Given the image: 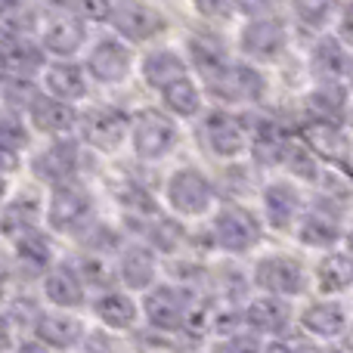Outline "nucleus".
<instances>
[{
  "instance_id": "52",
  "label": "nucleus",
  "mask_w": 353,
  "mask_h": 353,
  "mask_svg": "<svg viewBox=\"0 0 353 353\" xmlns=\"http://www.w3.org/2000/svg\"><path fill=\"white\" fill-rule=\"evenodd\" d=\"M347 124L353 128V99H350V109H347Z\"/></svg>"
},
{
  "instance_id": "41",
  "label": "nucleus",
  "mask_w": 353,
  "mask_h": 353,
  "mask_svg": "<svg viewBox=\"0 0 353 353\" xmlns=\"http://www.w3.org/2000/svg\"><path fill=\"white\" fill-rule=\"evenodd\" d=\"M84 242H87V251H97V254H109V257H115V251L121 248L128 239H124V232L118 230V226H112V223H103V220H93L90 226H87L84 232Z\"/></svg>"
},
{
  "instance_id": "36",
  "label": "nucleus",
  "mask_w": 353,
  "mask_h": 353,
  "mask_svg": "<svg viewBox=\"0 0 353 353\" xmlns=\"http://www.w3.org/2000/svg\"><path fill=\"white\" fill-rule=\"evenodd\" d=\"M350 50L338 41V34H319L310 47L307 65H310L313 78H344L350 68Z\"/></svg>"
},
{
  "instance_id": "24",
  "label": "nucleus",
  "mask_w": 353,
  "mask_h": 353,
  "mask_svg": "<svg viewBox=\"0 0 353 353\" xmlns=\"http://www.w3.org/2000/svg\"><path fill=\"white\" fill-rule=\"evenodd\" d=\"M84 19L72 16V12H59V16L47 19V22L41 25V31H37V41H41V47L47 50V56H56V59H74L78 53H84L87 47V37H90V31H87Z\"/></svg>"
},
{
  "instance_id": "50",
  "label": "nucleus",
  "mask_w": 353,
  "mask_h": 353,
  "mask_svg": "<svg viewBox=\"0 0 353 353\" xmlns=\"http://www.w3.org/2000/svg\"><path fill=\"white\" fill-rule=\"evenodd\" d=\"M6 195H10V171L0 168V205L6 201Z\"/></svg>"
},
{
  "instance_id": "20",
  "label": "nucleus",
  "mask_w": 353,
  "mask_h": 353,
  "mask_svg": "<svg viewBox=\"0 0 353 353\" xmlns=\"http://www.w3.org/2000/svg\"><path fill=\"white\" fill-rule=\"evenodd\" d=\"M294 323L304 335L319 338V341H335L347 332L350 316H347V307L341 304L338 298L332 294H319V298L307 301L298 313H294Z\"/></svg>"
},
{
  "instance_id": "18",
  "label": "nucleus",
  "mask_w": 353,
  "mask_h": 353,
  "mask_svg": "<svg viewBox=\"0 0 353 353\" xmlns=\"http://www.w3.org/2000/svg\"><path fill=\"white\" fill-rule=\"evenodd\" d=\"M294 140V130L285 128L279 118L273 115H261L248 124V159L254 168L261 171H276L282 165L288 143Z\"/></svg>"
},
{
  "instance_id": "40",
  "label": "nucleus",
  "mask_w": 353,
  "mask_h": 353,
  "mask_svg": "<svg viewBox=\"0 0 353 353\" xmlns=\"http://www.w3.org/2000/svg\"><path fill=\"white\" fill-rule=\"evenodd\" d=\"M31 137L34 130L28 128L22 112L0 109V155H22L31 149Z\"/></svg>"
},
{
  "instance_id": "6",
  "label": "nucleus",
  "mask_w": 353,
  "mask_h": 353,
  "mask_svg": "<svg viewBox=\"0 0 353 353\" xmlns=\"http://www.w3.org/2000/svg\"><path fill=\"white\" fill-rule=\"evenodd\" d=\"M248 282L257 292L282 294V298H304L310 292V267L298 254L288 251H270V254L254 257Z\"/></svg>"
},
{
  "instance_id": "26",
  "label": "nucleus",
  "mask_w": 353,
  "mask_h": 353,
  "mask_svg": "<svg viewBox=\"0 0 353 353\" xmlns=\"http://www.w3.org/2000/svg\"><path fill=\"white\" fill-rule=\"evenodd\" d=\"M183 53H186L189 68H192V74L201 81V87L217 81L232 62L230 47H226L217 34H205V31H192Z\"/></svg>"
},
{
  "instance_id": "42",
  "label": "nucleus",
  "mask_w": 353,
  "mask_h": 353,
  "mask_svg": "<svg viewBox=\"0 0 353 353\" xmlns=\"http://www.w3.org/2000/svg\"><path fill=\"white\" fill-rule=\"evenodd\" d=\"M37 93V81L31 78H0V109L25 112L31 97Z\"/></svg>"
},
{
  "instance_id": "49",
  "label": "nucleus",
  "mask_w": 353,
  "mask_h": 353,
  "mask_svg": "<svg viewBox=\"0 0 353 353\" xmlns=\"http://www.w3.org/2000/svg\"><path fill=\"white\" fill-rule=\"evenodd\" d=\"M12 279H16V276H12V263H10V257L0 254V294L10 292Z\"/></svg>"
},
{
  "instance_id": "7",
  "label": "nucleus",
  "mask_w": 353,
  "mask_h": 353,
  "mask_svg": "<svg viewBox=\"0 0 353 353\" xmlns=\"http://www.w3.org/2000/svg\"><path fill=\"white\" fill-rule=\"evenodd\" d=\"M81 168H84V143L78 140V134L47 137V143L28 159L31 180L41 183L43 189L81 176Z\"/></svg>"
},
{
  "instance_id": "8",
  "label": "nucleus",
  "mask_w": 353,
  "mask_h": 353,
  "mask_svg": "<svg viewBox=\"0 0 353 353\" xmlns=\"http://www.w3.org/2000/svg\"><path fill=\"white\" fill-rule=\"evenodd\" d=\"M84 65L87 78L93 84H103V87H118L124 81H130L137 74V53H134V43H128L124 37L118 34H103L97 37L93 43L84 47Z\"/></svg>"
},
{
  "instance_id": "9",
  "label": "nucleus",
  "mask_w": 353,
  "mask_h": 353,
  "mask_svg": "<svg viewBox=\"0 0 353 353\" xmlns=\"http://www.w3.org/2000/svg\"><path fill=\"white\" fill-rule=\"evenodd\" d=\"M288 22L279 12H261L248 16L239 28V56L257 65H273L288 53Z\"/></svg>"
},
{
  "instance_id": "14",
  "label": "nucleus",
  "mask_w": 353,
  "mask_h": 353,
  "mask_svg": "<svg viewBox=\"0 0 353 353\" xmlns=\"http://www.w3.org/2000/svg\"><path fill=\"white\" fill-rule=\"evenodd\" d=\"M261 220L267 230L273 232H294V223L301 220L307 201L304 192H301V183H294L292 176H276V180H267L261 186Z\"/></svg>"
},
{
  "instance_id": "55",
  "label": "nucleus",
  "mask_w": 353,
  "mask_h": 353,
  "mask_svg": "<svg viewBox=\"0 0 353 353\" xmlns=\"http://www.w3.org/2000/svg\"><path fill=\"white\" fill-rule=\"evenodd\" d=\"M152 3H159V0H152Z\"/></svg>"
},
{
  "instance_id": "12",
  "label": "nucleus",
  "mask_w": 353,
  "mask_h": 353,
  "mask_svg": "<svg viewBox=\"0 0 353 353\" xmlns=\"http://www.w3.org/2000/svg\"><path fill=\"white\" fill-rule=\"evenodd\" d=\"M74 134L87 149H97L103 155H115L118 149L128 143L130 134V115L121 105H90V109L78 112V124Z\"/></svg>"
},
{
  "instance_id": "54",
  "label": "nucleus",
  "mask_w": 353,
  "mask_h": 353,
  "mask_svg": "<svg viewBox=\"0 0 353 353\" xmlns=\"http://www.w3.org/2000/svg\"><path fill=\"white\" fill-rule=\"evenodd\" d=\"M0 78H3V72H0Z\"/></svg>"
},
{
  "instance_id": "32",
  "label": "nucleus",
  "mask_w": 353,
  "mask_h": 353,
  "mask_svg": "<svg viewBox=\"0 0 353 353\" xmlns=\"http://www.w3.org/2000/svg\"><path fill=\"white\" fill-rule=\"evenodd\" d=\"M137 72H140L143 84L149 87V90L159 93L161 87H168L171 81L183 78V74H192V68H189V59L183 50L176 47H152L146 50V53L137 59Z\"/></svg>"
},
{
  "instance_id": "3",
  "label": "nucleus",
  "mask_w": 353,
  "mask_h": 353,
  "mask_svg": "<svg viewBox=\"0 0 353 353\" xmlns=\"http://www.w3.org/2000/svg\"><path fill=\"white\" fill-rule=\"evenodd\" d=\"M195 304H199L195 288L174 282V279H168V282L159 279L146 292H140L143 319L149 323V329H159L165 335H183L186 332Z\"/></svg>"
},
{
  "instance_id": "4",
  "label": "nucleus",
  "mask_w": 353,
  "mask_h": 353,
  "mask_svg": "<svg viewBox=\"0 0 353 353\" xmlns=\"http://www.w3.org/2000/svg\"><path fill=\"white\" fill-rule=\"evenodd\" d=\"M180 121L165 109H155V105H146V109L134 112L130 115V152L140 161H165L174 155V149L180 146Z\"/></svg>"
},
{
  "instance_id": "39",
  "label": "nucleus",
  "mask_w": 353,
  "mask_h": 353,
  "mask_svg": "<svg viewBox=\"0 0 353 353\" xmlns=\"http://www.w3.org/2000/svg\"><path fill=\"white\" fill-rule=\"evenodd\" d=\"M41 31V12L28 0L0 6V37H34Z\"/></svg>"
},
{
  "instance_id": "22",
  "label": "nucleus",
  "mask_w": 353,
  "mask_h": 353,
  "mask_svg": "<svg viewBox=\"0 0 353 353\" xmlns=\"http://www.w3.org/2000/svg\"><path fill=\"white\" fill-rule=\"evenodd\" d=\"M90 310L97 316V323L109 332H134L143 319L140 301L134 292H128L124 285H112L105 292H97L90 301Z\"/></svg>"
},
{
  "instance_id": "47",
  "label": "nucleus",
  "mask_w": 353,
  "mask_h": 353,
  "mask_svg": "<svg viewBox=\"0 0 353 353\" xmlns=\"http://www.w3.org/2000/svg\"><path fill=\"white\" fill-rule=\"evenodd\" d=\"M276 3L279 0H232V10L242 19H248V16H261V12H273Z\"/></svg>"
},
{
  "instance_id": "35",
  "label": "nucleus",
  "mask_w": 353,
  "mask_h": 353,
  "mask_svg": "<svg viewBox=\"0 0 353 353\" xmlns=\"http://www.w3.org/2000/svg\"><path fill=\"white\" fill-rule=\"evenodd\" d=\"M109 192L112 199L118 201V208L124 211V217L130 220V226L143 217H152V214L161 211L159 199L152 195V189L146 183L134 180V176H118V180H109Z\"/></svg>"
},
{
  "instance_id": "25",
  "label": "nucleus",
  "mask_w": 353,
  "mask_h": 353,
  "mask_svg": "<svg viewBox=\"0 0 353 353\" xmlns=\"http://www.w3.org/2000/svg\"><path fill=\"white\" fill-rule=\"evenodd\" d=\"M301 140L316 152L319 161L329 165H347L353 159L350 137L344 134V121H325V118H307L301 124Z\"/></svg>"
},
{
  "instance_id": "23",
  "label": "nucleus",
  "mask_w": 353,
  "mask_h": 353,
  "mask_svg": "<svg viewBox=\"0 0 353 353\" xmlns=\"http://www.w3.org/2000/svg\"><path fill=\"white\" fill-rule=\"evenodd\" d=\"M25 121L34 130L37 137H59V134H74V124H78V112L74 103L65 99H56L50 93L37 90L31 97V103L25 105Z\"/></svg>"
},
{
  "instance_id": "43",
  "label": "nucleus",
  "mask_w": 353,
  "mask_h": 353,
  "mask_svg": "<svg viewBox=\"0 0 353 353\" xmlns=\"http://www.w3.org/2000/svg\"><path fill=\"white\" fill-rule=\"evenodd\" d=\"M50 6L59 12L84 19V22H105L112 10V0H50Z\"/></svg>"
},
{
  "instance_id": "29",
  "label": "nucleus",
  "mask_w": 353,
  "mask_h": 353,
  "mask_svg": "<svg viewBox=\"0 0 353 353\" xmlns=\"http://www.w3.org/2000/svg\"><path fill=\"white\" fill-rule=\"evenodd\" d=\"M47 65V50L37 37H0V72L3 78L37 81Z\"/></svg>"
},
{
  "instance_id": "53",
  "label": "nucleus",
  "mask_w": 353,
  "mask_h": 353,
  "mask_svg": "<svg viewBox=\"0 0 353 353\" xmlns=\"http://www.w3.org/2000/svg\"><path fill=\"white\" fill-rule=\"evenodd\" d=\"M10 3H16V0H0V6H10Z\"/></svg>"
},
{
  "instance_id": "2",
  "label": "nucleus",
  "mask_w": 353,
  "mask_h": 353,
  "mask_svg": "<svg viewBox=\"0 0 353 353\" xmlns=\"http://www.w3.org/2000/svg\"><path fill=\"white\" fill-rule=\"evenodd\" d=\"M97 220V199L81 176L56 183L43 195V226L56 236H81Z\"/></svg>"
},
{
  "instance_id": "17",
  "label": "nucleus",
  "mask_w": 353,
  "mask_h": 353,
  "mask_svg": "<svg viewBox=\"0 0 353 353\" xmlns=\"http://www.w3.org/2000/svg\"><path fill=\"white\" fill-rule=\"evenodd\" d=\"M112 261H115L118 285H124L134 294L146 292L149 285L161 279V254L149 248L146 242H124Z\"/></svg>"
},
{
  "instance_id": "48",
  "label": "nucleus",
  "mask_w": 353,
  "mask_h": 353,
  "mask_svg": "<svg viewBox=\"0 0 353 353\" xmlns=\"http://www.w3.org/2000/svg\"><path fill=\"white\" fill-rule=\"evenodd\" d=\"M16 347V325L6 316V310H0V350Z\"/></svg>"
},
{
  "instance_id": "10",
  "label": "nucleus",
  "mask_w": 353,
  "mask_h": 353,
  "mask_svg": "<svg viewBox=\"0 0 353 353\" xmlns=\"http://www.w3.org/2000/svg\"><path fill=\"white\" fill-rule=\"evenodd\" d=\"M199 140L217 161H236L248 152V121L230 105L208 109L199 115Z\"/></svg>"
},
{
  "instance_id": "33",
  "label": "nucleus",
  "mask_w": 353,
  "mask_h": 353,
  "mask_svg": "<svg viewBox=\"0 0 353 353\" xmlns=\"http://www.w3.org/2000/svg\"><path fill=\"white\" fill-rule=\"evenodd\" d=\"M350 99H353V93H350V87H347V81L344 78H319L304 97L307 118L347 121Z\"/></svg>"
},
{
  "instance_id": "16",
  "label": "nucleus",
  "mask_w": 353,
  "mask_h": 353,
  "mask_svg": "<svg viewBox=\"0 0 353 353\" xmlns=\"http://www.w3.org/2000/svg\"><path fill=\"white\" fill-rule=\"evenodd\" d=\"M242 313H245V329H251L261 338H279L294 325L292 298H282V294H270V292L251 294V298L242 301Z\"/></svg>"
},
{
  "instance_id": "21",
  "label": "nucleus",
  "mask_w": 353,
  "mask_h": 353,
  "mask_svg": "<svg viewBox=\"0 0 353 353\" xmlns=\"http://www.w3.org/2000/svg\"><path fill=\"white\" fill-rule=\"evenodd\" d=\"M41 298L50 307H59V310H81V307H87L90 292H87L74 261H56L41 276Z\"/></svg>"
},
{
  "instance_id": "38",
  "label": "nucleus",
  "mask_w": 353,
  "mask_h": 353,
  "mask_svg": "<svg viewBox=\"0 0 353 353\" xmlns=\"http://www.w3.org/2000/svg\"><path fill=\"white\" fill-rule=\"evenodd\" d=\"M74 267H78L81 279H84L87 292L97 294L105 288L118 285V273H115V261L109 254H97V251H87V254L74 257Z\"/></svg>"
},
{
  "instance_id": "44",
  "label": "nucleus",
  "mask_w": 353,
  "mask_h": 353,
  "mask_svg": "<svg viewBox=\"0 0 353 353\" xmlns=\"http://www.w3.org/2000/svg\"><path fill=\"white\" fill-rule=\"evenodd\" d=\"M41 313H43V307H41V301H37V298H31V294H12L6 316L12 319L16 332H19V329H22V332H31Z\"/></svg>"
},
{
  "instance_id": "45",
  "label": "nucleus",
  "mask_w": 353,
  "mask_h": 353,
  "mask_svg": "<svg viewBox=\"0 0 353 353\" xmlns=\"http://www.w3.org/2000/svg\"><path fill=\"white\" fill-rule=\"evenodd\" d=\"M192 6L201 19H208V22H226V19L236 16L232 0H192Z\"/></svg>"
},
{
  "instance_id": "46",
  "label": "nucleus",
  "mask_w": 353,
  "mask_h": 353,
  "mask_svg": "<svg viewBox=\"0 0 353 353\" xmlns=\"http://www.w3.org/2000/svg\"><path fill=\"white\" fill-rule=\"evenodd\" d=\"M335 34H338V41H341L344 47L353 53V0H350V3H344V10L338 12Z\"/></svg>"
},
{
  "instance_id": "1",
  "label": "nucleus",
  "mask_w": 353,
  "mask_h": 353,
  "mask_svg": "<svg viewBox=\"0 0 353 353\" xmlns=\"http://www.w3.org/2000/svg\"><path fill=\"white\" fill-rule=\"evenodd\" d=\"M208 217H211V223L205 230V242L220 254L245 257L251 251H257V245L267 236L261 214L254 208L242 205V201H223Z\"/></svg>"
},
{
  "instance_id": "5",
  "label": "nucleus",
  "mask_w": 353,
  "mask_h": 353,
  "mask_svg": "<svg viewBox=\"0 0 353 353\" xmlns=\"http://www.w3.org/2000/svg\"><path fill=\"white\" fill-rule=\"evenodd\" d=\"M165 208L180 220H201L217 208V183L201 168L183 165L165 180Z\"/></svg>"
},
{
  "instance_id": "34",
  "label": "nucleus",
  "mask_w": 353,
  "mask_h": 353,
  "mask_svg": "<svg viewBox=\"0 0 353 353\" xmlns=\"http://www.w3.org/2000/svg\"><path fill=\"white\" fill-rule=\"evenodd\" d=\"M165 112H171L176 121H195L205 112V87L195 74H183L159 90Z\"/></svg>"
},
{
  "instance_id": "13",
  "label": "nucleus",
  "mask_w": 353,
  "mask_h": 353,
  "mask_svg": "<svg viewBox=\"0 0 353 353\" xmlns=\"http://www.w3.org/2000/svg\"><path fill=\"white\" fill-rule=\"evenodd\" d=\"M105 22L112 25L118 37H124L134 47H143L168 31V16L152 0H112Z\"/></svg>"
},
{
  "instance_id": "11",
  "label": "nucleus",
  "mask_w": 353,
  "mask_h": 353,
  "mask_svg": "<svg viewBox=\"0 0 353 353\" xmlns=\"http://www.w3.org/2000/svg\"><path fill=\"white\" fill-rule=\"evenodd\" d=\"M205 97L217 99L220 105H230V109H236V105H261L270 97V78L261 72L257 62L232 59L230 68L205 87Z\"/></svg>"
},
{
  "instance_id": "19",
  "label": "nucleus",
  "mask_w": 353,
  "mask_h": 353,
  "mask_svg": "<svg viewBox=\"0 0 353 353\" xmlns=\"http://www.w3.org/2000/svg\"><path fill=\"white\" fill-rule=\"evenodd\" d=\"M10 245H12L10 263H12V276H16V279L34 282L56 263V245H53V239H50V232H43L41 226L16 236Z\"/></svg>"
},
{
  "instance_id": "37",
  "label": "nucleus",
  "mask_w": 353,
  "mask_h": 353,
  "mask_svg": "<svg viewBox=\"0 0 353 353\" xmlns=\"http://www.w3.org/2000/svg\"><path fill=\"white\" fill-rule=\"evenodd\" d=\"M279 168L285 171V176H292L294 183H316L319 176H323V161L316 159V152H313L298 134H294V140L288 143Z\"/></svg>"
},
{
  "instance_id": "27",
  "label": "nucleus",
  "mask_w": 353,
  "mask_h": 353,
  "mask_svg": "<svg viewBox=\"0 0 353 353\" xmlns=\"http://www.w3.org/2000/svg\"><path fill=\"white\" fill-rule=\"evenodd\" d=\"M310 285L316 288V294H332V298L353 292V251L338 245L323 251L310 270Z\"/></svg>"
},
{
  "instance_id": "31",
  "label": "nucleus",
  "mask_w": 353,
  "mask_h": 353,
  "mask_svg": "<svg viewBox=\"0 0 353 353\" xmlns=\"http://www.w3.org/2000/svg\"><path fill=\"white\" fill-rule=\"evenodd\" d=\"M37 87L43 93L56 99H65V103H81L87 99V90H90V78H87L84 65L74 59H53L43 65L41 78H37Z\"/></svg>"
},
{
  "instance_id": "15",
  "label": "nucleus",
  "mask_w": 353,
  "mask_h": 353,
  "mask_svg": "<svg viewBox=\"0 0 353 353\" xmlns=\"http://www.w3.org/2000/svg\"><path fill=\"white\" fill-rule=\"evenodd\" d=\"M294 239H298L304 248L313 251H329L335 245L344 242V211L341 201L329 199V195H319L316 205L304 208L301 220L294 223Z\"/></svg>"
},
{
  "instance_id": "30",
  "label": "nucleus",
  "mask_w": 353,
  "mask_h": 353,
  "mask_svg": "<svg viewBox=\"0 0 353 353\" xmlns=\"http://www.w3.org/2000/svg\"><path fill=\"white\" fill-rule=\"evenodd\" d=\"M31 332L41 338L47 350H72V347H81V341L87 335V325L78 319V310H59V307L47 310L43 307V313L37 316Z\"/></svg>"
},
{
  "instance_id": "28",
  "label": "nucleus",
  "mask_w": 353,
  "mask_h": 353,
  "mask_svg": "<svg viewBox=\"0 0 353 353\" xmlns=\"http://www.w3.org/2000/svg\"><path fill=\"white\" fill-rule=\"evenodd\" d=\"M43 223V195L34 189L10 192L0 205V239L12 242L16 236L28 230H37Z\"/></svg>"
},
{
  "instance_id": "51",
  "label": "nucleus",
  "mask_w": 353,
  "mask_h": 353,
  "mask_svg": "<svg viewBox=\"0 0 353 353\" xmlns=\"http://www.w3.org/2000/svg\"><path fill=\"white\" fill-rule=\"evenodd\" d=\"M344 81H347V87H350V93H353V59H350V68H347V74H344Z\"/></svg>"
}]
</instances>
